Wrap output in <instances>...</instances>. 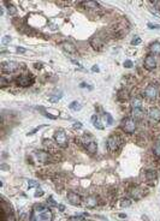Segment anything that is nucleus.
Segmentation results:
<instances>
[{
    "instance_id": "32",
    "label": "nucleus",
    "mask_w": 160,
    "mask_h": 221,
    "mask_svg": "<svg viewBox=\"0 0 160 221\" xmlns=\"http://www.w3.org/2000/svg\"><path fill=\"white\" fill-rule=\"evenodd\" d=\"M42 195H44V191H42L41 189H37L36 192H35V197H41Z\"/></svg>"
},
{
    "instance_id": "3",
    "label": "nucleus",
    "mask_w": 160,
    "mask_h": 221,
    "mask_svg": "<svg viewBox=\"0 0 160 221\" xmlns=\"http://www.w3.org/2000/svg\"><path fill=\"white\" fill-rule=\"evenodd\" d=\"M54 141H56L57 145L61 147V148H65L68 145V136H66L65 131L61 130V129L57 130L56 134H54Z\"/></svg>"
},
{
    "instance_id": "38",
    "label": "nucleus",
    "mask_w": 160,
    "mask_h": 221,
    "mask_svg": "<svg viewBox=\"0 0 160 221\" xmlns=\"http://www.w3.org/2000/svg\"><path fill=\"white\" fill-rule=\"evenodd\" d=\"M29 183H30V184H29V189H30V188H33V186H39V184H37L36 181H34V180H30Z\"/></svg>"
},
{
    "instance_id": "19",
    "label": "nucleus",
    "mask_w": 160,
    "mask_h": 221,
    "mask_svg": "<svg viewBox=\"0 0 160 221\" xmlns=\"http://www.w3.org/2000/svg\"><path fill=\"white\" fill-rule=\"evenodd\" d=\"M86 149H87V152L89 153V154H95L96 150H98V144H96V142H94V141L88 142L87 144H86Z\"/></svg>"
},
{
    "instance_id": "35",
    "label": "nucleus",
    "mask_w": 160,
    "mask_h": 221,
    "mask_svg": "<svg viewBox=\"0 0 160 221\" xmlns=\"http://www.w3.org/2000/svg\"><path fill=\"white\" fill-rule=\"evenodd\" d=\"M148 28H152V29H160V25H158V24H152V23H148Z\"/></svg>"
},
{
    "instance_id": "24",
    "label": "nucleus",
    "mask_w": 160,
    "mask_h": 221,
    "mask_svg": "<svg viewBox=\"0 0 160 221\" xmlns=\"http://www.w3.org/2000/svg\"><path fill=\"white\" fill-rule=\"evenodd\" d=\"M92 120H93V123H94V126H95V127H98V129H100V130H102V129H103V126H102L101 123L99 122V119H98V117H95V115H94Z\"/></svg>"
},
{
    "instance_id": "20",
    "label": "nucleus",
    "mask_w": 160,
    "mask_h": 221,
    "mask_svg": "<svg viewBox=\"0 0 160 221\" xmlns=\"http://www.w3.org/2000/svg\"><path fill=\"white\" fill-rule=\"evenodd\" d=\"M131 106L132 108H142V100L139 97H134L131 100Z\"/></svg>"
},
{
    "instance_id": "7",
    "label": "nucleus",
    "mask_w": 160,
    "mask_h": 221,
    "mask_svg": "<svg viewBox=\"0 0 160 221\" xmlns=\"http://www.w3.org/2000/svg\"><path fill=\"white\" fill-rule=\"evenodd\" d=\"M157 177H158V173H157L154 169H148V171H146L145 179H146V183H147L148 185H154V184H155V180H157Z\"/></svg>"
},
{
    "instance_id": "37",
    "label": "nucleus",
    "mask_w": 160,
    "mask_h": 221,
    "mask_svg": "<svg viewBox=\"0 0 160 221\" xmlns=\"http://www.w3.org/2000/svg\"><path fill=\"white\" fill-rule=\"evenodd\" d=\"M124 66H125V68H131V66H132V63H131L130 60H127V61H124Z\"/></svg>"
},
{
    "instance_id": "34",
    "label": "nucleus",
    "mask_w": 160,
    "mask_h": 221,
    "mask_svg": "<svg viewBox=\"0 0 160 221\" xmlns=\"http://www.w3.org/2000/svg\"><path fill=\"white\" fill-rule=\"evenodd\" d=\"M47 202H48V203H49L51 206H53V207H57V203H56V202L53 201V198H52V197H49V198L47 200Z\"/></svg>"
},
{
    "instance_id": "36",
    "label": "nucleus",
    "mask_w": 160,
    "mask_h": 221,
    "mask_svg": "<svg viewBox=\"0 0 160 221\" xmlns=\"http://www.w3.org/2000/svg\"><path fill=\"white\" fill-rule=\"evenodd\" d=\"M7 84H9V83L6 82V79H5V77H1V87H2V88H5V87H6Z\"/></svg>"
},
{
    "instance_id": "23",
    "label": "nucleus",
    "mask_w": 160,
    "mask_h": 221,
    "mask_svg": "<svg viewBox=\"0 0 160 221\" xmlns=\"http://www.w3.org/2000/svg\"><path fill=\"white\" fill-rule=\"evenodd\" d=\"M61 95H63V93L61 91H59L57 94H54V95H52V96L49 97V100H51V102H58L59 100L61 99Z\"/></svg>"
},
{
    "instance_id": "6",
    "label": "nucleus",
    "mask_w": 160,
    "mask_h": 221,
    "mask_svg": "<svg viewBox=\"0 0 160 221\" xmlns=\"http://www.w3.org/2000/svg\"><path fill=\"white\" fill-rule=\"evenodd\" d=\"M16 83L19 85V87H29L34 83V77L33 76H22V77H18L16 79Z\"/></svg>"
},
{
    "instance_id": "31",
    "label": "nucleus",
    "mask_w": 160,
    "mask_h": 221,
    "mask_svg": "<svg viewBox=\"0 0 160 221\" xmlns=\"http://www.w3.org/2000/svg\"><path fill=\"white\" fill-rule=\"evenodd\" d=\"M69 221H84L81 216H71L69 218Z\"/></svg>"
},
{
    "instance_id": "12",
    "label": "nucleus",
    "mask_w": 160,
    "mask_h": 221,
    "mask_svg": "<svg viewBox=\"0 0 160 221\" xmlns=\"http://www.w3.org/2000/svg\"><path fill=\"white\" fill-rule=\"evenodd\" d=\"M148 117L150 118V120H153L154 123L160 122V110L157 107H152L148 110Z\"/></svg>"
},
{
    "instance_id": "4",
    "label": "nucleus",
    "mask_w": 160,
    "mask_h": 221,
    "mask_svg": "<svg viewBox=\"0 0 160 221\" xmlns=\"http://www.w3.org/2000/svg\"><path fill=\"white\" fill-rule=\"evenodd\" d=\"M122 129H123V131L125 132V134H134L135 132V130H136V124H135V122L131 119V118H127L123 123H122Z\"/></svg>"
},
{
    "instance_id": "44",
    "label": "nucleus",
    "mask_w": 160,
    "mask_h": 221,
    "mask_svg": "<svg viewBox=\"0 0 160 221\" xmlns=\"http://www.w3.org/2000/svg\"><path fill=\"white\" fill-rule=\"evenodd\" d=\"M119 218H123V219H124V218H127V215H124V214H119Z\"/></svg>"
},
{
    "instance_id": "9",
    "label": "nucleus",
    "mask_w": 160,
    "mask_h": 221,
    "mask_svg": "<svg viewBox=\"0 0 160 221\" xmlns=\"http://www.w3.org/2000/svg\"><path fill=\"white\" fill-rule=\"evenodd\" d=\"M143 94H145V96L147 97V99L154 100V99L157 97V95H158V88H157L155 85H148L145 89Z\"/></svg>"
},
{
    "instance_id": "17",
    "label": "nucleus",
    "mask_w": 160,
    "mask_h": 221,
    "mask_svg": "<svg viewBox=\"0 0 160 221\" xmlns=\"http://www.w3.org/2000/svg\"><path fill=\"white\" fill-rule=\"evenodd\" d=\"M149 51L150 53L154 55H160V42H153L150 46H149Z\"/></svg>"
},
{
    "instance_id": "28",
    "label": "nucleus",
    "mask_w": 160,
    "mask_h": 221,
    "mask_svg": "<svg viewBox=\"0 0 160 221\" xmlns=\"http://www.w3.org/2000/svg\"><path fill=\"white\" fill-rule=\"evenodd\" d=\"M140 43H141V39H140L139 36L134 37V40L131 41V45H132V46H137V45H140Z\"/></svg>"
},
{
    "instance_id": "33",
    "label": "nucleus",
    "mask_w": 160,
    "mask_h": 221,
    "mask_svg": "<svg viewBox=\"0 0 160 221\" xmlns=\"http://www.w3.org/2000/svg\"><path fill=\"white\" fill-rule=\"evenodd\" d=\"M4 221H16L15 216L11 214V215H9L7 218H4Z\"/></svg>"
},
{
    "instance_id": "18",
    "label": "nucleus",
    "mask_w": 160,
    "mask_h": 221,
    "mask_svg": "<svg viewBox=\"0 0 160 221\" xmlns=\"http://www.w3.org/2000/svg\"><path fill=\"white\" fill-rule=\"evenodd\" d=\"M131 115H132V118H135V119H142V118L145 117V112H143L142 108H132Z\"/></svg>"
},
{
    "instance_id": "8",
    "label": "nucleus",
    "mask_w": 160,
    "mask_h": 221,
    "mask_svg": "<svg viewBox=\"0 0 160 221\" xmlns=\"http://www.w3.org/2000/svg\"><path fill=\"white\" fill-rule=\"evenodd\" d=\"M66 197H68L69 203H70V204H72V206H80V204H81V202H82L81 196H80V195H77L76 192H73V191H69L68 195H66Z\"/></svg>"
},
{
    "instance_id": "11",
    "label": "nucleus",
    "mask_w": 160,
    "mask_h": 221,
    "mask_svg": "<svg viewBox=\"0 0 160 221\" xmlns=\"http://www.w3.org/2000/svg\"><path fill=\"white\" fill-rule=\"evenodd\" d=\"M145 68L148 71H152L157 68V60L154 58V55H148L145 59Z\"/></svg>"
},
{
    "instance_id": "22",
    "label": "nucleus",
    "mask_w": 160,
    "mask_h": 221,
    "mask_svg": "<svg viewBox=\"0 0 160 221\" xmlns=\"http://www.w3.org/2000/svg\"><path fill=\"white\" fill-rule=\"evenodd\" d=\"M69 108L71 110H80L82 107H81V103L80 102H77V101H73L70 103V106H69Z\"/></svg>"
},
{
    "instance_id": "10",
    "label": "nucleus",
    "mask_w": 160,
    "mask_h": 221,
    "mask_svg": "<svg viewBox=\"0 0 160 221\" xmlns=\"http://www.w3.org/2000/svg\"><path fill=\"white\" fill-rule=\"evenodd\" d=\"M35 157L39 162L41 164H47L49 161V153L45 152V150H39L35 153Z\"/></svg>"
},
{
    "instance_id": "16",
    "label": "nucleus",
    "mask_w": 160,
    "mask_h": 221,
    "mask_svg": "<svg viewBox=\"0 0 160 221\" xmlns=\"http://www.w3.org/2000/svg\"><path fill=\"white\" fill-rule=\"evenodd\" d=\"M98 198L95 196H88L86 197V207L87 208H95L98 206Z\"/></svg>"
},
{
    "instance_id": "15",
    "label": "nucleus",
    "mask_w": 160,
    "mask_h": 221,
    "mask_svg": "<svg viewBox=\"0 0 160 221\" xmlns=\"http://www.w3.org/2000/svg\"><path fill=\"white\" fill-rule=\"evenodd\" d=\"M90 46H92L94 49L100 51L102 47H103V41H102L99 36H94V37L90 39Z\"/></svg>"
},
{
    "instance_id": "27",
    "label": "nucleus",
    "mask_w": 160,
    "mask_h": 221,
    "mask_svg": "<svg viewBox=\"0 0 160 221\" xmlns=\"http://www.w3.org/2000/svg\"><path fill=\"white\" fill-rule=\"evenodd\" d=\"M10 42H11V36H4L2 40H1V43H2V45H7V43H10Z\"/></svg>"
},
{
    "instance_id": "39",
    "label": "nucleus",
    "mask_w": 160,
    "mask_h": 221,
    "mask_svg": "<svg viewBox=\"0 0 160 221\" xmlns=\"http://www.w3.org/2000/svg\"><path fill=\"white\" fill-rule=\"evenodd\" d=\"M17 52L18 53H24V52H27V49L23 48V47H17Z\"/></svg>"
},
{
    "instance_id": "5",
    "label": "nucleus",
    "mask_w": 160,
    "mask_h": 221,
    "mask_svg": "<svg viewBox=\"0 0 160 221\" xmlns=\"http://www.w3.org/2000/svg\"><path fill=\"white\" fill-rule=\"evenodd\" d=\"M18 69H19V65L15 61H4L1 64V70L7 73H14Z\"/></svg>"
},
{
    "instance_id": "41",
    "label": "nucleus",
    "mask_w": 160,
    "mask_h": 221,
    "mask_svg": "<svg viewBox=\"0 0 160 221\" xmlns=\"http://www.w3.org/2000/svg\"><path fill=\"white\" fill-rule=\"evenodd\" d=\"M81 126H82V124H81L80 122H77V123L73 124V127H75V129H81Z\"/></svg>"
},
{
    "instance_id": "25",
    "label": "nucleus",
    "mask_w": 160,
    "mask_h": 221,
    "mask_svg": "<svg viewBox=\"0 0 160 221\" xmlns=\"http://www.w3.org/2000/svg\"><path fill=\"white\" fill-rule=\"evenodd\" d=\"M131 204V201L129 198H123V200H120V207H129Z\"/></svg>"
},
{
    "instance_id": "2",
    "label": "nucleus",
    "mask_w": 160,
    "mask_h": 221,
    "mask_svg": "<svg viewBox=\"0 0 160 221\" xmlns=\"http://www.w3.org/2000/svg\"><path fill=\"white\" fill-rule=\"evenodd\" d=\"M120 144H122V141H120L119 136H117V135H111L107 139V148L112 153L117 152L119 149Z\"/></svg>"
},
{
    "instance_id": "40",
    "label": "nucleus",
    "mask_w": 160,
    "mask_h": 221,
    "mask_svg": "<svg viewBox=\"0 0 160 221\" xmlns=\"http://www.w3.org/2000/svg\"><path fill=\"white\" fill-rule=\"evenodd\" d=\"M154 7H155L158 11H160V1H155V2H154Z\"/></svg>"
},
{
    "instance_id": "21",
    "label": "nucleus",
    "mask_w": 160,
    "mask_h": 221,
    "mask_svg": "<svg viewBox=\"0 0 160 221\" xmlns=\"http://www.w3.org/2000/svg\"><path fill=\"white\" fill-rule=\"evenodd\" d=\"M83 6L86 9H89V10H94V9L98 7V2L96 1H87V2L83 4Z\"/></svg>"
},
{
    "instance_id": "26",
    "label": "nucleus",
    "mask_w": 160,
    "mask_h": 221,
    "mask_svg": "<svg viewBox=\"0 0 160 221\" xmlns=\"http://www.w3.org/2000/svg\"><path fill=\"white\" fill-rule=\"evenodd\" d=\"M6 6H7V11H9V14H17V10H16L15 6H12L11 4H6Z\"/></svg>"
},
{
    "instance_id": "14",
    "label": "nucleus",
    "mask_w": 160,
    "mask_h": 221,
    "mask_svg": "<svg viewBox=\"0 0 160 221\" xmlns=\"http://www.w3.org/2000/svg\"><path fill=\"white\" fill-rule=\"evenodd\" d=\"M130 196L132 197V200L139 201V200H141L143 197V190L137 188V186H135V188H132L130 190Z\"/></svg>"
},
{
    "instance_id": "29",
    "label": "nucleus",
    "mask_w": 160,
    "mask_h": 221,
    "mask_svg": "<svg viewBox=\"0 0 160 221\" xmlns=\"http://www.w3.org/2000/svg\"><path fill=\"white\" fill-rule=\"evenodd\" d=\"M105 119H107V125H111L112 124V122H113L112 117H111L108 113H105Z\"/></svg>"
},
{
    "instance_id": "42",
    "label": "nucleus",
    "mask_w": 160,
    "mask_h": 221,
    "mask_svg": "<svg viewBox=\"0 0 160 221\" xmlns=\"http://www.w3.org/2000/svg\"><path fill=\"white\" fill-rule=\"evenodd\" d=\"M92 71H94V72H99V66H98V65H94V66H93V69H92Z\"/></svg>"
},
{
    "instance_id": "43",
    "label": "nucleus",
    "mask_w": 160,
    "mask_h": 221,
    "mask_svg": "<svg viewBox=\"0 0 160 221\" xmlns=\"http://www.w3.org/2000/svg\"><path fill=\"white\" fill-rule=\"evenodd\" d=\"M41 66H42V64H35V68H36V69H41Z\"/></svg>"
},
{
    "instance_id": "1",
    "label": "nucleus",
    "mask_w": 160,
    "mask_h": 221,
    "mask_svg": "<svg viewBox=\"0 0 160 221\" xmlns=\"http://www.w3.org/2000/svg\"><path fill=\"white\" fill-rule=\"evenodd\" d=\"M53 213L44 204H35L31 213V221H52Z\"/></svg>"
},
{
    "instance_id": "30",
    "label": "nucleus",
    "mask_w": 160,
    "mask_h": 221,
    "mask_svg": "<svg viewBox=\"0 0 160 221\" xmlns=\"http://www.w3.org/2000/svg\"><path fill=\"white\" fill-rule=\"evenodd\" d=\"M154 152H155V154L160 155V141L159 142H157V144L154 145Z\"/></svg>"
},
{
    "instance_id": "13",
    "label": "nucleus",
    "mask_w": 160,
    "mask_h": 221,
    "mask_svg": "<svg viewBox=\"0 0 160 221\" xmlns=\"http://www.w3.org/2000/svg\"><path fill=\"white\" fill-rule=\"evenodd\" d=\"M65 52H68L69 54H75L76 53V47H75V45H72L71 42H68V41H64V42H60V45H59Z\"/></svg>"
}]
</instances>
